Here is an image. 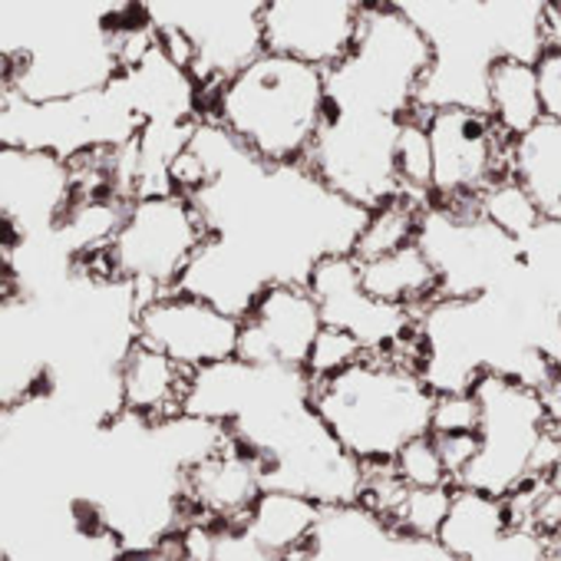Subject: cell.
<instances>
[{
  "instance_id": "cell-16",
  "label": "cell",
  "mask_w": 561,
  "mask_h": 561,
  "mask_svg": "<svg viewBox=\"0 0 561 561\" xmlns=\"http://www.w3.org/2000/svg\"><path fill=\"white\" fill-rule=\"evenodd\" d=\"M321 328L324 324L308 285L267 288L241 321L234 357L257 367L305 370Z\"/></svg>"
},
{
  "instance_id": "cell-29",
  "label": "cell",
  "mask_w": 561,
  "mask_h": 561,
  "mask_svg": "<svg viewBox=\"0 0 561 561\" xmlns=\"http://www.w3.org/2000/svg\"><path fill=\"white\" fill-rule=\"evenodd\" d=\"M472 561H548V538L538 535V531H531V528L508 525Z\"/></svg>"
},
{
  "instance_id": "cell-15",
  "label": "cell",
  "mask_w": 561,
  "mask_h": 561,
  "mask_svg": "<svg viewBox=\"0 0 561 561\" xmlns=\"http://www.w3.org/2000/svg\"><path fill=\"white\" fill-rule=\"evenodd\" d=\"M364 4L344 0H274L261 4L264 54H277L314 70L337 67L357 34Z\"/></svg>"
},
{
  "instance_id": "cell-18",
  "label": "cell",
  "mask_w": 561,
  "mask_h": 561,
  "mask_svg": "<svg viewBox=\"0 0 561 561\" xmlns=\"http://www.w3.org/2000/svg\"><path fill=\"white\" fill-rule=\"evenodd\" d=\"M505 172L528 192L545 221H561V119L545 113L528 133L508 139Z\"/></svg>"
},
{
  "instance_id": "cell-2",
  "label": "cell",
  "mask_w": 561,
  "mask_h": 561,
  "mask_svg": "<svg viewBox=\"0 0 561 561\" xmlns=\"http://www.w3.org/2000/svg\"><path fill=\"white\" fill-rule=\"evenodd\" d=\"M430 41L433 60L416 113L462 106L485 113V77L495 60L538 64L548 50V4H397Z\"/></svg>"
},
{
  "instance_id": "cell-10",
  "label": "cell",
  "mask_w": 561,
  "mask_h": 561,
  "mask_svg": "<svg viewBox=\"0 0 561 561\" xmlns=\"http://www.w3.org/2000/svg\"><path fill=\"white\" fill-rule=\"evenodd\" d=\"M400 123L403 119L390 116L324 110L305 165L334 195L364 211H374L403 195L393 162Z\"/></svg>"
},
{
  "instance_id": "cell-3",
  "label": "cell",
  "mask_w": 561,
  "mask_h": 561,
  "mask_svg": "<svg viewBox=\"0 0 561 561\" xmlns=\"http://www.w3.org/2000/svg\"><path fill=\"white\" fill-rule=\"evenodd\" d=\"M202 119L264 165H305L324 116V73L261 54L205 100Z\"/></svg>"
},
{
  "instance_id": "cell-33",
  "label": "cell",
  "mask_w": 561,
  "mask_h": 561,
  "mask_svg": "<svg viewBox=\"0 0 561 561\" xmlns=\"http://www.w3.org/2000/svg\"><path fill=\"white\" fill-rule=\"evenodd\" d=\"M4 430H8V413L0 410V436H4Z\"/></svg>"
},
{
  "instance_id": "cell-8",
  "label": "cell",
  "mask_w": 561,
  "mask_h": 561,
  "mask_svg": "<svg viewBox=\"0 0 561 561\" xmlns=\"http://www.w3.org/2000/svg\"><path fill=\"white\" fill-rule=\"evenodd\" d=\"M159 47L192 77L198 100L264 54L261 4H149Z\"/></svg>"
},
{
  "instance_id": "cell-21",
  "label": "cell",
  "mask_w": 561,
  "mask_h": 561,
  "mask_svg": "<svg viewBox=\"0 0 561 561\" xmlns=\"http://www.w3.org/2000/svg\"><path fill=\"white\" fill-rule=\"evenodd\" d=\"M485 116L505 139L528 133L545 116V100H541V83H538L535 64L505 57L489 67Z\"/></svg>"
},
{
  "instance_id": "cell-12",
  "label": "cell",
  "mask_w": 561,
  "mask_h": 561,
  "mask_svg": "<svg viewBox=\"0 0 561 561\" xmlns=\"http://www.w3.org/2000/svg\"><path fill=\"white\" fill-rule=\"evenodd\" d=\"M430 139L433 179H430V202L436 205H459L476 202L495 179L505 172V149L508 139L492 126L485 113L443 106L420 113Z\"/></svg>"
},
{
  "instance_id": "cell-11",
  "label": "cell",
  "mask_w": 561,
  "mask_h": 561,
  "mask_svg": "<svg viewBox=\"0 0 561 561\" xmlns=\"http://www.w3.org/2000/svg\"><path fill=\"white\" fill-rule=\"evenodd\" d=\"M308 291L318 305L324 328H334L354 337L364 354L397 357L420 370L416 314L380 305L370 295H364L357 261L351 254L324 257L308 277Z\"/></svg>"
},
{
  "instance_id": "cell-24",
  "label": "cell",
  "mask_w": 561,
  "mask_h": 561,
  "mask_svg": "<svg viewBox=\"0 0 561 561\" xmlns=\"http://www.w3.org/2000/svg\"><path fill=\"white\" fill-rule=\"evenodd\" d=\"M476 211L492 225L499 228L505 238H512L515 244H525L538 228H541V211L535 208V202L528 198V192L512 179V175H502L495 179L479 198H476Z\"/></svg>"
},
{
  "instance_id": "cell-19",
  "label": "cell",
  "mask_w": 561,
  "mask_h": 561,
  "mask_svg": "<svg viewBox=\"0 0 561 561\" xmlns=\"http://www.w3.org/2000/svg\"><path fill=\"white\" fill-rule=\"evenodd\" d=\"M318 515L321 508L308 499L288 492H261L238 528L264 558L288 561L308 545Z\"/></svg>"
},
{
  "instance_id": "cell-30",
  "label": "cell",
  "mask_w": 561,
  "mask_h": 561,
  "mask_svg": "<svg viewBox=\"0 0 561 561\" xmlns=\"http://www.w3.org/2000/svg\"><path fill=\"white\" fill-rule=\"evenodd\" d=\"M476 426H479V410H476L472 393L436 397L433 423H430L433 436H476Z\"/></svg>"
},
{
  "instance_id": "cell-23",
  "label": "cell",
  "mask_w": 561,
  "mask_h": 561,
  "mask_svg": "<svg viewBox=\"0 0 561 561\" xmlns=\"http://www.w3.org/2000/svg\"><path fill=\"white\" fill-rule=\"evenodd\" d=\"M423 208L426 205H420V202H413L407 195H400V198L374 208L367 215V225H364V231H360L351 257L360 264V261H374V257H383L390 251H400V248L413 244Z\"/></svg>"
},
{
  "instance_id": "cell-7",
  "label": "cell",
  "mask_w": 561,
  "mask_h": 561,
  "mask_svg": "<svg viewBox=\"0 0 561 561\" xmlns=\"http://www.w3.org/2000/svg\"><path fill=\"white\" fill-rule=\"evenodd\" d=\"M202 241V221L182 195L136 198L126 205L119 228L106 241L110 274L136 291L139 305H149L175 291Z\"/></svg>"
},
{
  "instance_id": "cell-4",
  "label": "cell",
  "mask_w": 561,
  "mask_h": 561,
  "mask_svg": "<svg viewBox=\"0 0 561 561\" xmlns=\"http://www.w3.org/2000/svg\"><path fill=\"white\" fill-rule=\"evenodd\" d=\"M436 393L407 360L364 354L341 374L311 383V410L364 469L390 466L403 446L430 436Z\"/></svg>"
},
{
  "instance_id": "cell-22",
  "label": "cell",
  "mask_w": 561,
  "mask_h": 561,
  "mask_svg": "<svg viewBox=\"0 0 561 561\" xmlns=\"http://www.w3.org/2000/svg\"><path fill=\"white\" fill-rule=\"evenodd\" d=\"M505 528H508V512H505L502 499H492V495H482L472 489H453L449 512L439 525L436 541L456 561H472Z\"/></svg>"
},
{
  "instance_id": "cell-32",
  "label": "cell",
  "mask_w": 561,
  "mask_h": 561,
  "mask_svg": "<svg viewBox=\"0 0 561 561\" xmlns=\"http://www.w3.org/2000/svg\"><path fill=\"white\" fill-rule=\"evenodd\" d=\"M548 561H561V528L548 535Z\"/></svg>"
},
{
  "instance_id": "cell-31",
  "label": "cell",
  "mask_w": 561,
  "mask_h": 561,
  "mask_svg": "<svg viewBox=\"0 0 561 561\" xmlns=\"http://www.w3.org/2000/svg\"><path fill=\"white\" fill-rule=\"evenodd\" d=\"M545 482H548V489H551V495L561 502V459L548 469V476H545Z\"/></svg>"
},
{
  "instance_id": "cell-17",
  "label": "cell",
  "mask_w": 561,
  "mask_h": 561,
  "mask_svg": "<svg viewBox=\"0 0 561 561\" xmlns=\"http://www.w3.org/2000/svg\"><path fill=\"white\" fill-rule=\"evenodd\" d=\"M192 374L172 364L165 354L133 344L119 364V403L123 413L142 423H165L182 416V403L188 393Z\"/></svg>"
},
{
  "instance_id": "cell-26",
  "label": "cell",
  "mask_w": 561,
  "mask_h": 561,
  "mask_svg": "<svg viewBox=\"0 0 561 561\" xmlns=\"http://www.w3.org/2000/svg\"><path fill=\"white\" fill-rule=\"evenodd\" d=\"M449 499H453V485L407 489L403 499L397 502V508L390 512L387 525L400 535H410V538H436L439 525L449 512Z\"/></svg>"
},
{
  "instance_id": "cell-1",
  "label": "cell",
  "mask_w": 561,
  "mask_h": 561,
  "mask_svg": "<svg viewBox=\"0 0 561 561\" xmlns=\"http://www.w3.org/2000/svg\"><path fill=\"white\" fill-rule=\"evenodd\" d=\"M185 146L208 169V182L185 198L205 241L172 295L244 321L267 288L308 285L324 257L354 251L370 211L334 195L308 165H264L208 119Z\"/></svg>"
},
{
  "instance_id": "cell-14",
  "label": "cell",
  "mask_w": 561,
  "mask_h": 561,
  "mask_svg": "<svg viewBox=\"0 0 561 561\" xmlns=\"http://www.w3.org/2000/svg\"><path fill=\"white\" fill-rule=\"evenodd\" d=\"M238 331L241 321L185 295L156 298L136 314V341L165 354L188 374L231 360L238 354Z\"/></svg>"
},
{
  "instance_id": "cell-27",
  "label": "cell",
  "mask_w": 561,
  "mask_h": 561,
  "mask_svg": "<svg viewBox=\"0 0 561 561\" xmlns=\"http://www.w3.org/2000/svg\"><path fill=\"white\" fill-rule=\"evenodd\" d=\"M390 469L397 472V479L407 489H439V485H453L430 436H420L410 446H403L397 453V459L390 462Z\"/></svg>"
},
{
  "instance_id": "cell-5",
  "label": "cell",
  "mask_w": 561,
  "mask_h": 561,
  "mask_svg": "<svg viewBox=\"0 0 561 561\" xmlns=\"http://www.w3.org/2000/svg\"><path fill=\"white\" fill-rule=\"evenodd\" d=\"M469 393L479 410V446L453 489L508 499L525 482L545 479L561 459V423L548 413L545 393L502 374L476 377Z\"/></svg>"
},
{
  "instance_id": "cell-25",
  "label": "cell",
  "mask_w": 561,
  "mask_h": 561,
  "mask_svg": "<svg viewBox=\"0 0 561 561\" xmlns=\"http://www.w3.org/2000/svg\"><path fill=\"white\" fill-rule=\"evenodd\" d=\"M397 182L400 192L420 205H430V179H433V159H430V139H426V126L423 116L413 113L400 123L397 133Z\"/></svg>"
},
{
  "instance_id": "cell-6",
  "label": "cell",
  "mask_w": 561,
  "mask_h": 561,
  "mask_svg": "<svg viewBox=\"0 0 561 561\" xmlns=\"http://www.w3.org/2000/svg\"><path fill=\"white\" fill-rule=\"evenodd\" d=\"M433 50L397 4H364L347 57L324 70V110L407 119Z\"/></svg>"
},
{
  "instance_id": "cell-9",
  "label": "cell",
  "mask_w": 561,
  "mask_h": 561,
  "mask_svg": "<svg viewBox=\"0 0 561 561\" xmlns=\"http://www.w3.org/2000/svg\"><path fill=\"white\" fill-rule=\"evenodd\" d=\"M416 248L436 271L439 301H466L485 295L522 264V244L492 228L476 211V202H430L420 211Z\"/></svg>"
},
{
  "instance_id": "cell-28",
  "label": "cell",
  "mask_w": 561,
  "mask_h": 561,
  "mask_svg": "<svg viewBox=\"0 0 561 561\" xmlns=\"http://www.w3.org/2000/svg\"><path fill=\"white\" fill-rule=\"evenodd\" d=\"M360 357H364V351H360V344L354 337H347V334H341L334 328H321V334H318V341H314V347L308 354L305 374H308L311 383H318V380H328V377L341 374L344 367H351Z\"/></svg>"
},
{
  "instance_id": "cell-20",
  "label": "cell",
  "mask_w": 561,
  "mask_h": 561,
  "mask_svg": "<svg viewBox=\"0 0 561 561\" xmlns=\"http://www.w3.org/2000/svg\"><path fill=\"white\" fill-rule=\"evenodd\" d=\"M360 274V288L380 305L403 308V311H423L426 305L439 301V280L426 254L413 244L390 251L374 261L357 264Z\"/></svg>"
},
{
  "instance_id": "cell-13",
  "label": "cell",
  "mask_w": 561,
  "mask_h": 561,
  "mask_svg": "<svg viewBox=\"0 0 561 561\" xmlns=\"http://www.w3.org/2000/svg\"><path fill=\"white\" fill-rule=\"evenodd\" d=\"M77 185L73 165L54 152L0 146V221H8L21 241L60 231L73 215Z\"/></svg>"
}]
</instances>
